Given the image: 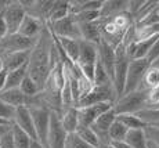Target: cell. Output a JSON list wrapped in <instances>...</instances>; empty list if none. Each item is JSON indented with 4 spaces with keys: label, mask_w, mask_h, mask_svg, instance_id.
<instances>
[{
    "label": "cell",
    "mask_w": 159,
    "mask_h": 148,
    "mask_svg": "<svg viewBox=\"0 0 159 148\" xmlns=\"http://www.w3.org/2000/svg\"><path fill=\"white\" fill-rule=\"evenodd\" d=\"M98 62V44L86 40H79V60L78 67L83 75L91 82L94 81V72Z\"/></svg>",
    "instance_id": "6da1fadb"
},
{
    "label": "cell",
    "mask_w": 159,
    "mask_h": 148,
    "mask_svg": "<svg viewBox=\"0 0 159 148\" xmlns=\"http://www.w3.org/2000/svg\"><path fill=\"white\" fill-rule=\"evenodd\" d=\"M130 58L127 55L126 46L122 43L118 49H116V64H115V72H114V89L118 100L125 93V86H126V79H127V71L130 65ZM116 100V101H118Z\"/></svg>",
    "instance_id": "7a4b0ae2"
},
{
    "label": "cell",
    "mask_w": 159,
    "mask_h": 148,
    "mask_svg": "<svg viewBox=\"0 0 159 148\" xmlns=\"http://www.w3.org/2000/svg\"><path fill=\"white\" fill-rule=\"evenodd\" d=\"M145 108H147V91L144 90H137L133 91V93L122 95L114 105L116 115L139 113Z\"/></svg>",
    "instance_id": "3957f363"
},
{
    "label": "cell",
    "mask_w": 159,
    "mask_h": 148,
    "mask_svg": "<svg viewBox=\"0 0 159 148\" xmlns=\"http://www.w3.org/2000/svg\"><path fill=\"white\" fill-rule=\"evenodd\" d=\"M29 111L32 113L33 123H35L38 140L46 148H48L47 137H48V127H50L51 109L47 105H44V104H33V105H29Z\"/></svg>",
    "instance_id": "277c9868"
},
{
    "label": "cell",
    "mask_w": 159,
    "mask_h": 148,
    "mask_svg": "<svg viewBox=\"0 0 159 148\" xmlns=\"http://www.w3.org/2000/svg\"><path fill=\"white\" fill-rule=\"evenodd\" d=\"M116 100H118V97H116L112 83L102 85V86H94L93 90L79 101L76 108H84V107H90V105H94V104H101V103H111L115 105Z\"/></svg>",
    "instance_id": "5b68a950"
},
{
    "label": "cell",
    "mask_w": 159,
    "mask_h": 148,
    "mask_svg": "<svg viewBox=\"0 0 159 148\" xmlns=\"http://www.w3.org/2000/svg\"><path fill=\"white\" fill-rule=\"evenodd\" d=\"M148 68H149V62L147 61V58H144V60H131L130 61L123 95L140 90L143 79H144L145 72L148 71Z\"/></svg>",
    "instance_id": "8992f818"
},
{
    "label": "cell",
    "mask_w": 159,
    "mask_h": 148,
    "mask_svg": "<svg viewBox=\"0 0 159 148\" xmlns=\"http://www.w3.org/2000/svg\"><path fill=\"white\" fill-rule=\"evenodd\" d=\"M48 30L57 38H69V39H76V40H82L80 30H79V24L76 21L75 15H68V17L62 18L56 22L47 24Z\"/></svg>",
    "instance_id": "52a82bcc"
},
{
    "label": "cell",
    "mask_w": 159,
    "mask_h": 148,
    "mask_svg": "<svg viewBox=\"0 0 159 148\" xmlns=\"http://www.w3.org/2000/svg\"><path fill=\"white\" fill-rule=\"evenodd\" d=\"M66 138H68V133H66V130L62 126L61 115L58 112H56V111H51L47 147L48 148H65Z\"/></svg>",
    "instance_id": "ba28073f"
},
{
    "label": "cell",
    "mask_w": 159,
    "mask_h": 148,
    "mask_svg": "<svg viewBox=\"0 0 159 148\" xmlns=\"http://www.w3.org/2000/svg\"><path fill=\"white\" fill-rule=\"evenodd\" d=\"M2 15L6 22V26H7L8 35H15L18 33L24 20H25L26 10L21 4V2H13Z\"/></svg>",
    "instance_id": "9c48e42d"
},
{
    "label": "cell",
    "mask_w": 159,
    "mask_h": 148,
    "mask_svg": "<svg viewBox=\"0 0 159 148\" xmlns=\"http://www.w3.org/2000/svg\"><path fill=\"white\" fill-rule=\"evenodd\" d=\"M36 43L38 40L28 39L20 33L7 35L0 42V55L6 53H13V51H32Z\"/></svg>",
    "instance_id": "30bf717a"
},
{
    "label": "cell",
    "mask_w": 159,
    "mask_h": 148,
    "mask_svg": "<svg viewBox=\"0 0 159 148\" xmlns=\"http://www.w3.org/2000/svg\"><path fill=\"white\" fill-rule=\"evenodd\" d=\"M112 108H114V104H111V103H101V104H94V105H90V107L78 108L79 126L91 127L93 123L96 122L102 113L108 112Z\"/></svg>",
    "instance_id": "8fae6325"
},
{
    "label": "cell",
    "mask_w": 159,
    "mask_h": 148,
    "mask_svg": "<svg viewBox=\"0 0 159 148\" xmlns=\"http://www.w3.org/2000/svg\"><path fill=\"white\" fill-rule=\"evenodd\" d=\"M115 121H116V112H115L114 108H112V109H109L108 112L102 113V115L93 123V126H91V129H93V130L96 132V134L98 136L101 146H105V144L111 143L108 133H109V129H111L112 123Z\"/></svg>",
    "instance_id": "7c38bea8"
},
{
    "label": "cell",
    "mask_w": 159,
    "mask_h": 148,
    "mask_svg": "<svg viewBox=\"0 0 159 148\" xmlns=\"http://www.w3.org/2000/svg\"><path fill=\"white\" fill-rule=\"evenodd\" d=\"M98 61L105 68L111 81H114V72H115V64H116V49L112 47L104 39H101V42L98 43Z\"/></svg>",
    "instance_id": "4fadbf2b"
},
{
    "label": "cell",
    "mask_w": 159,
    "mask_h": 148,
    "mask_svg": "<svg viewBox=\"0 0 159 148\" xmlns=\"http://www.w3.org/2000/svg\"><path fill=\"white\" fill-rule=\"evenodd\" d=\"M13 123L17 125L20 129H22V130L25 132L32 140H38L35 123H33V118H32V113H30V111H29V107L25 105V107L17 108Z\"/></svg>",
    "instance_id": "5bb4252c"
},
{
    "label": "cell",
    "mask_w": 159,
    "mask_h": 148,
    "mask_svg": "<svg viewBox=\"0 0 159 148\" xmlns=\"http://www.w3.org/2000/svg\"><path fill=\"white\" fill-rule=\"evenodd\" d=\"M46 29L44 28V22L39 18L33 17V15L26 14L25 20H24L22 25H21L18 33L28 39H33V40H38L40 38V35L43 33V30Z\"/></svg>",
    "instance_id": "9a60e30c"
},
{
    "label": "cell",
    "mask_w": 159,
    "mask_h": 148,
    "mask_svg": "<svg viewBox=\"0 0 159 148\" xmlns=\"http://www.w3.org/2000/svg\"><path fill=\"white\" fill-rule=\"evenodd\" d=\"M30 53L32 51H13V53L2 54L0 58H2L4 69L7 72H11V71H15L24 65H28Z\"/></svg>",
    "instance_id": "2e32d148"
},
{
    "label": "cell",
    "mask_w": 159,
    "mask_h": 148,
    "mask_svg": "<svg viewBox=\"0 0 159 148\" xmlns=\"http://www.w3.org/2000/svg\"><path fill=\"white\" fill-rule=\"evenodd\" d=\"M0 100L7 103L8 105L14 107V108H20V107H28L30 105L32 100L28 98L20 89H11V90H4L0 93Z\"/></svg>",
    "instance_id": "e0dca14e"
},
{
    "label": "cell",
    "mask_w": 159,
    "mask_h": 148,
    "mask_svg": "<svg viewBox=\"0 0 159 148\" xmlns=\"http://www.w3.org/2000/svg\"><path fill=\"white\" fill-rule=\"evenodd\" d=\"M79 30H80L82 40H86L90 43L98 44L101 42V28H100V21L96 22H78Z\"/></svg>",
    "instance_id": "ac0fdd59"
},
{
    "label": "cell",
    "mask_w": 159,
    "mask_h": 148,
    "mask_svg": "<svg viewBox=\"0 0 159 148\" xmlns=\"http://www.w3.org/2000/svg\"><path fill=\"white\" fill-rule=\"evenodd\" d=\"M129 3L130 2H122V0H105L100 11L101 20H109L120 13L129 11Z\"/></svg>",
    "instance_id": "d6986e66"
},
{
    "label": "cell",
    "mask_w": 159,
    "mask_h": 148,
    "mask_svg": "<svg viewBox=\"0 0 159 148\" xmlns=\"http://www.w3.org/2000/svg\"><path fill=\"white\" fill-rule=\"evenodd\" d=\"M61 122H62L64 129L66 130V133H76L79 127V115H78V108L71 107V108H65L61 111Z\"/></svg>",
    "instance_id": "ffe728a7"
},
{
    "label": "cell",
    "mask_w": 159,
    "mask_h": 148,
    "mask_svg": "<svg viewBox=\"0 0 159 148\" xmlns=\"http://www.w3.org/2000/svg\"><path fill=\"white\" fill-rule=\"evenodd\" d=\"M71 15V2H64V0H54L53 8H51L50 14H48L47 18V24L56 22V21H60L62 18Z\"/></svg>",
    "instance_id": "44dd1931"
},
{
    "label": "cell",
    "mask_w": 159,
    "mask_h": 148,
    "mask_svg": "<svg viewBox=\"0 0 159 148\" xmlns=\"http://www.w3.org/2000/svg\"><path fill=\"white\" fill-rule=\"evenodd\" d=\"M104 6L102 0H80V2H71V14L76 15L83 11H101Z\"/></svg>",
    "instance_id": "7402d4cb"
},
{
    "label": "cell",
    "mask_w": 159,
    "mask_h": 148,
    "mask_svg": "<svg viewBox=\"0 0 159 148\" xmlns=\"http://www.w3.org/2000/svg\"><path fill=\"white\" fill-rule=\"evenodd\" d=\"M28 75V65H24L15 71H11L7 75V81H6L4 90H11V89H20L21 83ZM3 90V91H4Z\"/></svg>",
    "instance_id": "603a6c76"
},
{
    "label": "cell",
    "mask_w": 159,
    "mask_h": 148,
    "mask_svg": "<svg viewBox=\"0 0 159 148\" xmlns=\"http://www.w3.org/2000/svg\"><path fill=\"white\" fill-rule=\"evenodd\" d=\"M125 141H126L131 148H148V138H147L144 129L129 130Z\"/></svg>",
    "instance_id": "cb8c5ba5"
},
{
    "label": "cell",
    "mask_w": 159,
    "mask_h": 148,
    "mask_svg": "<svg viewBox=\"0 0 159 148\" xmlns=\"http://www.w3.org/2000/svg\"><path fill=\"white\" fill-rule=\"evenodd\" d=\"M155 89H159V69L149 67L148 71L145 72L144 79H143L140 90L149 91V90H155Z\"/></svg>",
    "instance_id": "d4e9b609"
},
{
    "label": "cell",
    "mask_w": 159,
    "mask_h": 148,
    "mask_svg": "<svg viewBox=\"0 0 159 148\" xmlns=\"http://www.w3.org/2000/svg\"><path fill=\"white\" fill-rule=\"evenodd\" d=\"M116 119L122 122L129 130H137V129H145L147 123L139 118L136 113H123V115H116Z\"/></svg>",
    "instance_id": "484cf974"
},
{
    "label": "cell",
    "mask_w": 159,
    "mask_h": 148,
    "mask_svg": "<svg viewBox=\"0 0 159 148\" xmlns=\"http://www.w3.org/2000/svg\"><path fill=\"white\" fill-rule=\"evenodd\" d=\"M76 134H78L83 141H86V143H87L90 147H93V148H100V146H101L98 136L96 134V132H94L91 127L79 126L78 130H76Z\"/></svg>",
    "instance_id": "4316f807"
},
{
    "label": "cell",
    "mask_w": 159,
    "mask_h": 148,
    "mask_svg": "<svg viewBox=\"0 0 159 148\" xmlns=\"http://www.w3.org/2000/svg\"><path fill=\"white\" fill-rule=\"evenodd\" d=\"M20 90L22 91L28 98H30V100L35 98V97H38V95L42 93V89L39 87L38 83L33 81L29 75H26L25 79L22 81V83H21V86H20Z\"/></svg>",
    "instance_id": "83f0119b"
},
{
    "label": "cell",
    "mask_w": 159,
    "mask_h": 148,
    "mask_svg": "<svg viewBox=\"0 0 159 148\" xmlns=\"http://www.w3.org/2000/svg\"><path fill=\"white\" fill-rule=\"evenodd\" d=\"M127 133H129V129L122 122H119L118 119H116V121L112 123L108 134H109V140L111 141H125Z\"/></svg>",
    "instance_id": "f1b7e54d"
},
{
    "label": "cell",
    "mask_w": 159,
    "mask_h": 148,
    "mask_svg": "<svg viewBox=\"0 0 159 148\" xmlns=\"http://www.w3.org/2000/svg\"><path fill=\"white\" fill-rule=\"evenodd\" d=\"M13 134H14L15 148H29L30 147L32 138L22 129H20L17 125H14V123H13Z\"/></svg>",
    "instance_id": "f546056e"
},
{
    "label": "cell",
    "mask_w": 159,
    "mask_h": 148,
    "mask_svg": "<svg viewBox=\"0 0 159 148\" xmlns=\"http://www.w3.org/2000/svg\"><path fill=\"white\" fill-rule=\"evenodd\" d=\"M141 121H144L147 125L159 122V108H149V109H143L141 112L136 113Z\"/></svg>",
    "instance_id": "4dcf8cb0"
},
{
    "label": "cell",
    "mask_w": 159,
    "mask_h": 148,
    "mask_svg": "<svg viewBox=\"0 0 159 148\" xmlns=\"http://www.w3.org/2000/svg\"><path fill=\"white\" fill-rule=\"evenodd\" d=\"M15 111H17V108L8 105L7 103L0 100V119H4V121L13 123L14 116H15Z\"/></svg>",
    "instance_id": "1f68e13d"
},
{
    "label": "cell",
    "mask_w": 159,
    "mask_h": 148,
    "mask_svg": "<svg viewBox=\"0 0 159 148\" xmlns=\"http://www.w3.org/2000/svg\"><path fill=\"white\" fill-rule=\"evenodd\" d=\"M65 148H93V147L89 146L86 141L82 140L76 133H71L68 134V138H66Z\"/></svg>",
    "instance_id": "d6a6232c"
},
{
    "label": "cell",
    "mask_w": 159,
    "mask_h": 148,
    "mask_svg": "<svg viewBox=\"0 0 159 148\" xmlns=\"http://www.w3.org/2000/svg\"><path fill=\"white\" fill-rule=\"evenodd\" d=\"M78 22H96V21L101 20V14L100 11H83L75 15Z\"/></svg>",
    "instance_id": "836d02e7"
},
{
    "label": "cell",
    "mask_w": 159,
    "mask_h": 148,
    "mask_svg": "<svg viewBox=\"0 0 159 148\" xmlns=\"http://www.w3.org/2000/svg\"><path fill=\"white\" fill-rule=\"evenodd\" d=\"M0 148H15L14 143V134H13V127L10 132L4 134V137L0 140Z\"/></svg>",
    "instance_id": "e575fe53"
},
{
    "label": "cell",
    "mask_w": 159,
    "mask_h": 148,
    "mask_svg": "<svg viewBox=\"0 0 159 148\" xmlns=\"http://www.w3.org/2000/svg\"><path fill=\"white\" fill-rule=\"evenodd\" d=\"M144 130H145V134H147L148 141H152V143H155V144H158L159 146V129L148 125Z\"/></svg>",
    "instance_id": "d590c367"
},
{
    "label": "cell",
    "mask_w": 159,
    "mask_h": 148,
    "mask_svg": "<svg viewBox=\"0 0 159 148\" xmlns=\"http://www.w3.org/2000/svg\"><path fill=\"white\" fill-rule=\"evenodd\" d=\"M158 57H159V39L155 42V44L152 46L151 51H149L148 55H147V61H148L149 64H152Z\"/></svg>",
    "instance_id": "8d00e7d4"
},
{
    "label": "cell",
    "mask_w": 159,
    "mask_h": 148,
    "mask_svg": "<svg viewBox=\"0 0 159 148\" xmlns=\"http://www.w3.org/2000/svg\"><path fill=\"white\" fill-rule=\"evenodd\" d=\"M7 35H8L7 26H6V22H4V20H3V15L0 14V42H2Z\"/></svg>",
    "instance_id": "74e56055"
},
{
    "label": "cell",
    "mask_w": 159,
    "mask_h": 148,
    "mask_svg": "<svg viewBox=\"0 0 159 148\" xmlns=\"http://www.w3.org/2000/svg\"><path fill=\"white\" fill-rule=\"evenodd\" d=\"M7 75H8V72H7L6 69H3L2 72H0V93H2V91L4 90L6 81H7Z\"/></svg>",
    "instance_id": "f35d334b"
},
{
    "label": "cell",
    "mask_w": 159,
    "mask_h": 148,
    "mask_svg": "<svg viewBox=\"0 0 159 148\" xmlns=\"http://www.w3.org/2000/svg\"><path fill=\"white\" fill-rule=\"evenodd\" d=\"M109 144H111L114 148H131L126 141H111Z\"/></svg>",
    "instance_id": "ab89813d"
},
{
    "label": "cell",
    "mask_w": 159,
    "mask_h": 148,
    "mask_svg": "<svg viewBox=\"0 0 159 148\" xmlns=\"http://www.w3.org/2000/svg\"><path fill=\"white\" fill-rule=\"evenodd\" d=\"M11 127H13V123H11V125H6V126H0V140L4 137V134L7 133V132L11 130Z\"/></svg>",
    "instance_id": "60d3db41"
},
{
    "label": "cell",
    "mask_w": 159,
    "mask_h": 148,
    "mask_svg": "<svg viewBox=\"0 0 159 148\" xmlns=\"http://www.w3.org/2000/svg\"><path fill=\"white\" fill-rule=\"evenodd\" d=\"M29 148H46V147L39 140H32V143H30V147Z\"/></svg>",
    "instance_id": "b9f144b4"
},
{
    "label": "cell",
    "mask_w": 159,
    "mask_h": 148,
    "mask_svg": "<svg viewBox=\"0 0 159 148\" xmlns=\"http://www.w3.org/2000/svg\"><path fill=\"white\" fill-rule=\"evenodd\" d=\"M149 67H152V68H155V69H159V57L157 58V60L154 61L152 64H149Z\"/></svg>",
    "instance_id": "7bdbcfd3"
},
{
    "label": "cell",
    "mask_w": 159,
    "mask_h": 148,
    "mask_svg": "<svg viewBox=\"0 0 159 148\" xmlns=\"http://www.w3.org/2000/svg\"><path fill=\"white\" fill-rule=\"evenodd\" d=\"M148 148H159V146L155 143H152V141H148Z\"/></svg>",
    "instance_id": "ee69618b"
},
{
    "label": "cell",
    "mask_w": 159,
    "mask_h": 148,
    "mask_svg": "<svg viewBox=\"0 0 159 148\" xmlns=\"http://www.w3.org/2000/svg\"><path fill=\"white\" fill-rule=\"evenodd\" d=\"M6 125H11V123L7 122V121H4V119H0V126H6Z\"/></svg>",
    "instance_id": "f6af8a7d"
},
{
    "label": "cell",
    "mask_w": 159,
    "mask_h": 148,
    "mask_svg": "<svg viewBox=\"0 0 159 148\" xmlns=\"http://www.w3.org/2000/svg\"><path fill=\"white\" fill-rule=\"evenodd\" d=\"M4 69V67H3V62H2V58H0V72Z\"/></svg>",
    "instance_id": "bcb514c9"
}]
</instances>
